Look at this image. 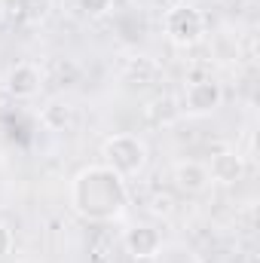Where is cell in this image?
Here are the masks:
<instances>
[{
	"instance_id": "cell-1",
	"label": "cell",
	"mask_w": 260,
	"mask_h": 263,
	"mask_svg": "<svg viewBox=\"0 0 260 263\" xmlns=\"http://www.w3.org/2000/svg\"><path fill=\"white\" fill-rule=\"evenodd\" d=\"M129 205V187L126 178H120L110 165L95 162L86 165L73 175L70 181V208L92 220V223H107L117 220Z\"/></svg>"
},
{
	"instance_id": "cell-2",
	"label": "cell",
	"mask_w": 260,
	"mask_h": 263,
	"mask_svg": "<svg viewBox=\"0 0 260 263\" xmlns=\"http://www.w3.org/2000/svg\"><path fill=\"white\" fill-rule=\"evenodd\" d=\"M101 156H104V165H110L120 178H138L144 168H147V159H150V150H147V141L141 135H132V132H117L110 138H104L101 144Z\"/></svg>"
},
{
	"instance_id": "cell-3",
	"label": "cell",
	"mask_w": 260,
	"mask_h": 263,
	"mask_svg": "<svg viewBox=\"0 0 260 263\" xmlns=\"http://www.w3.org/2000/svg\"><path fill=\"white\" fill-rule=\"evenodd\" d=\"M162 28H165V37H169L172 46L193 49V46H199L205 40V34H208V18H205V12L199 6H193V3H175L165 12Z\"/></svg>"
},
{
	"instance_id": "cell-4",
	"label": "cell",
	"mask_w": 260,
	"mask_h": 263,
	"mask_svg": "<svg viewBox=\"0 0 260 263\" xmlns=\"http://www.w3.org/2000/svg\"><path fill=\"white\" fill-rule=\"evenodd\" d=\"M184 114L193 117V120H202V117H211L224 107V86L217 80H196L187 86L184 92V101H181Z\"/></svg>"
},
{
	"instance_id": "cell-5",
	"label": "cell",
	"mask_w": 260,
	"mask_h": 263,
	"mask_svg": "<svg viewBox=\"0 0 260 263\" xmlns=\"http://www.w3.org/2000/svg\"><path fill=\"white\" fill-rule=\"evenodd\" d=\"M123 248H126V254L132 260L138 263L156 260L159 251H162V233L153 223H132L123 233Z\"/></svg>"
},
{
	"instance_id": "cell-6",
	"label": "cell",
	"mask_w": 260,
	"mask_h": 263,
	"mask_svg": "<svg viewBox=\"0 0 260 263\" xmlns=\"http://www.w3.org/2000/svg\"><path fill=\"white\" fill-rule=\"evenodd\" d=\"M3 86H6V92H9L15 101L37 98L40 89H43V70L37 65H31V62H18L15 67H9Z\"/></svg>"
},
{
	"instance_id": "cell-7",
	"label": "cell",
	"mask_w": 260,
	"mask_h": 263,
	"mask_svg": "<svg viewBox=\"0 0 260 263\" xmlns=\"http://www.w3.org/2000/svg\"><path fill=\"white\" fill-rule=\"evenodd\" d=\"M205 168L217 184H239L245 178V156L239 150H217L211 153V162Z\"/></svg>"
},
{
	"instance_id": "cell-8",
	"label": "cell",
	"mask_w": 260,
	"mask_h": 263,
	"mask_svg": "<svg viewBox=\"0 0 260 263\" xmlns=\"http://www.w3.org/2000/svg\"><path fill=\"white\" fill-rule=\"evenodd\" d=\"M175 184H178V190H184V193H205L208 190V184H211V175H208V168H205V162H196V159H181L178 165H175Z\"/></svg>"
},
{
	"instance_id": "cell-9",
	"label": "cell",
	"mask_w": 260,
	"mask_h": 263,
	"mask_svg": "<svg viewBox=\"0 0 260 263\" xmlns=\"http://www.w3.org/2000/svg\"><path fill=\"white\" fill-rule=\"evenodd\" d=\"M73 120H77V114H73V104L67 98H49L40 107V123L49 132H67L73 126Z\"/></svg>"
},
{
	"instance_id": "cell-10",
	"label": "cell",
	"mask_w": 260,
	"mask_h": 263,
	"mask_svg": "<svg viewBox=\"0 0 260 263\" xmlns=\"http://www.w3.org/2000/svg\"><path fill=\"white\" fill-rule=\"evenodd\" d=\"M15 15L37 25L49 15V0H15Z\"/></svg>"
},
{
	"instance_id": "cell-11",
	"label": "cell",
	"mask_w": 260,
	"mask_h": 263,
	"mask_svg": "<svg viewBox=\"0 0 260 263\" xmlns=\"http://www.w3.org/2000/svg\"><path fill=\"white\" fill-rule=\"evenodd\" d=\"M110 6H114V0H80L83 15H89V18H101V15H107Z\"/></svg>"
},
{
	"instance_id": "cell-12",
	"label": "cell",
	"mask_w": 260,
	"mask_h": 263,
	"mask_svg": "<svg viewBox=\"0 0 260 263\" xmlns=\"http://www.w3.org/2000/svg\"><path fill=\"white\" fill-rule=\"evenodd\" d=\"M12 248H15V233H12V227H9V223H3V220H0V257H6Z\"/></svg>"
},
{
	"instance_id": "cell-13",
	"label": "cell",
	"mask_w": 260,
	"mask_h": 263,
	"mask_svg": "<svg viewBox=\"0 0 260 263\" xmlns=\"http://www.w3.org/2000/svg\"><path fill=\"white\" fill-rule=\"evenodd\" d=\"M153 211H156V214H169V211H172V199L169 196H156L153 199Z\"/></svg>"
}]
</instances>
